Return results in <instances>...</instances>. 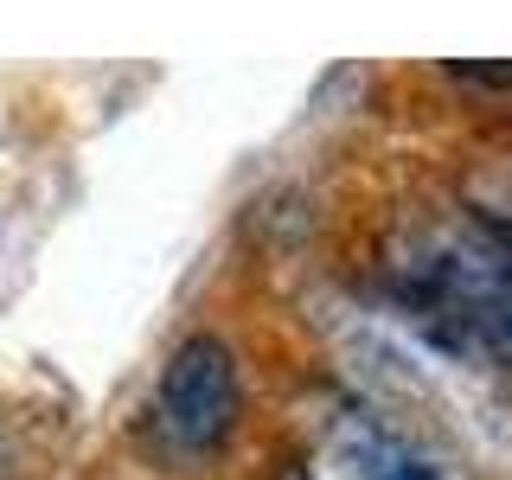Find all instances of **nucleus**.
<instances>
[{
    "label": "nucleus",
    "instance_id": "f257e3e1",
    "mask_svg": "<svg viewBox=\"0 0 512 480\" xmlns=\"http://www.w3.org/2000/svg\"><path fill=\"white\" fill-rule=\"evenodd\" d=\"M237 410H244V378H237V352L218 333H192L167 352L154 391V416L167 442H180L186 455H212L237 429Z\"/></svg>",
    "mask_w": 512,
    "mask_h": 480
},
{
    "label": "nucleus",
    "instance_id": "f03ea898",
    "mask_svg": "<svg viewBox=\"0 0 512 480\" xmlns=\"http://www.w3.org/2000/svg\"><path fill=\"white\" fill-rule=\"evenodd\" d=\"M416 295L429 320H448L455 340L512 365V263L493 244H442L416 269Z\"/></svg>",
    "mask_w": 512,
    "mask_h": 480
},
{
    "label": "nucleus",
    "instance_id": "7ed1b4c3",
    "mask_svg": "<svg viewBox=\"0 0 512 480\" xmlns=\"http://www.w3.org/2000/svg\"><path fill=\"white\" fill-rule=\"evenodd\" d=\"M340 455H346V468L359 480H455L397 423H384L378 410H346L340 416Z\"/></svg>",
    "mask_w": 512,
    "mask_h": 480
},
{
    "label": "nucleus",
    "instance_id": "20e7f679",
    "mask_svg": "<svg viewBox=\"0 0 512 480\" xmlns=\"http://www.w3.org/2000/svg\"><path fill=\"white\" fill-rule=\"evenodd\" d=\"M282 480H314V474L308 468H282Z\"/></svg>",
    "mask_w": 512,
    "mask_h": 480
}]
</instances>
